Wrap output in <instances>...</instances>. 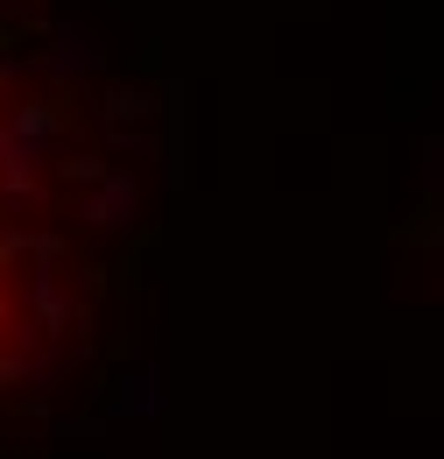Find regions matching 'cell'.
<instances>
[{"instance_id":"obj_3","label":"cell","mask_w":444,"mask_h":459,"mask_svg":"<svg viewBox=\"0 0 444 459\" xmlns=\"http://www.w3.org/2000/svg\"><path fill=\"white\" fill-rule=\"evenodd\" d=\"M107 114L120 120V127H127V120H149V114H156V107H149V92H134V85H120V92H113V100H107Z\"/></svg>"},{"instance_id":"obj_1","label":"cell","mask_w":444,"mask_h":459,"mask_svg":"<svg viewBox=\"0 0 444 459\" xmlns=\"http://www.w3.org/2000/svg\"><path fill=\"white\" fill-rule=\"evenodd\" d=\"M134 205H141L134 177H99V184H92V198H85V220H92V227H127V220H134Z\"/></svg>"},{"instance_id":"obj_2","label":"cell","mask_w":444,"mask_h":459,"mask_svg":"<svg viewBox=\"0 0 444 459\" xmlns=\"http://www.w3.org/2000/svg\"><path fill=\"white\" fill-rule=\"evenodd\" d=\"M99 64H107V50H99L85 29L64 22V29L50 36V71H56V78H85V71H99Z\"/></svg>"}]
</instances>
